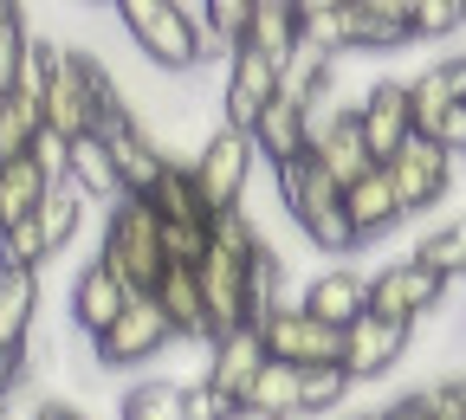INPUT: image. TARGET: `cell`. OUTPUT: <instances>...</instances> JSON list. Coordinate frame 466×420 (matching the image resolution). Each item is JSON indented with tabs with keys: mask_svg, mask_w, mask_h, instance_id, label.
<instances>
[{
	"mask_svg": "<svg viewBox=\"0 0 466 420\" xmlns=\"http://www.w3.org/2000/svg\"><path fill=\"white\" fill-rule=\"evenodd\" d=\"M110 110H124V85L110 78V65H104L97 52L58 39L52 78H46V97H39V116H46L58 136H85V130L104 124Z\"/></svg>",
	"mask_w": 466,
	"mask_h": 420,
	"instance_id": "cell-1",
	"label": "cell"
},
{
	"mask_svg": "<svg viewBox=\"0 0 466 420\" xmlns=\"http://www.w3.org/2000/svg\"><path fill=\"white\" fill-rule=\"evenodd\" d=\"M124 39L143 52V65L168 72V78H188L201 72V14L182 7V0H110Z\"/></svg>",
	"mask_w": 466,
	"mask_h": 420,
	"instance_id": "cell-2",
	"label": "cell"
},
{
	"mask_svg": "<svg viewBox=\"0 0 466 420\" xmlns=\"http://www.w3.org/2000/svg\"><path fill=\"white\" fill-rule=\"evenodd\" d=\"M272 188L285 195V214H291V226L305 233V246H318V253H357V226H350V207H343V182L330 168H318L305 155L291 168H272Z\"/></svg>",
	"mask_w": 466,
	"mask_h": 420,
	"instance_id": "cell-3",
	"label": "cell"
},
{
	"mask_svg": "<svg viewBox=\"0 0 466 420\" xmlns=\"http://www.w3.org/2000/svg\"><path fill=\"white\" fill-rule=\"evenodd\" d=\"M97 259H104L116 278H124L130 291H149V285L162 278L168 253H162V214H156L149 195H116V201L104 207Z\"/></svg>",
	"mask_w": 466,
	"mask_h": 420,
	"instance_id": "cell-4",
	"label": "cell"
},
{
	"mask_svg": "<svg viewBox=\"0 0 466 420\" xmlns=\"http://www.w3.org/2000/svg\"><path fill=\"white\" fill-rule=\"evenodd\" d=\"M175 343H182V336H175L162 297H156V291H130L124 311H116V317L91 336V355H97L104 375H116V369H149L156 355H168Z\"/></svg>",
	"mask_w": 466,
	"mask_h": 420,
	"instance_id": "cell-5",
	"label": "cell"
},
{
	"mask_svg": "<svg viewBox=\"0 0 466 420\" xmlns=\"http://www.w3.org/2000/svg\"><path fill=\"white\" fill-rule=\"evenodd\" d=\"M188 162H195V182H201V195H208L214 214L240 207L247 188H253V175H259V149H253V136H247L240 124H227V116L208 130V143H201Z\"/></svg>",
	"mask_w": 466,
	"mask_h": 420,
	"instance_id": "cell-6",
	"label": "cell"
},
{
	"mask_svg": "<svg viewBox=\"0 0 466 420\" xmlns=\"http://www.w3.org/2000/svg\"><path fill=\"white\" fill-rule=\"evenodd\" d=\"M453 297V278H441L428 259H395V265H382V272H370V311H382V317H395V324H421V317H434L441 305Z\"/></svg>",
	"mask_w": 466,
	"mask_h": 420,
	"instance_id": "cell-7",
	"label": "cell"
},
{
	"mask_svg": "<svg viewBox=\"0 0 466 420\" xmlns=\"http://www.w3.org/2000/svg\"><path fill=\"white\" fill-rule=\"evenodd\" d=\"M259 336H266V355H285L291 369H311V363H343V324H324L318 311H305L299 297L279 311L259 317Z\"/></svg>",
	"mask_w": 466,
	"mask_h": 420,
	"instance_id": "cell-8",
	"label": "cell"
},
{
	"mask_svg": "<svg viewBox=\"0 0 466 420\" xmlns=\"http://www.w3.org/2000/svg\"><path fill=\"white\" fill-rule=\"evenodd\" d=\"M382 168H389V182H395V195H401L408 220H415V214H428V207H441V201L453 195V168H460V162H453L434 136H421V130H415V136H408Z\"/></svg>",
	"mask_w": 466,
	"mask_h": 420,
	"instance_id": "cell-9",
	"label": "cell"
},
{
	"mask_svg": "<svg viewBox=\"0 0 466 420\" xmlns=\"http://www.w3.org/2000/svg\"><path fill=\"white\" fill-rule=\"evenodd\" d=\"M408 343H415V324H395L382 311H363L343 324V369L357 382H382L389 369L408 363Z\"/></svg>",
	"mask_w": 466,
	"mask_h": 420,
	"instance_id": "cell-10",
	"label": "cell"
},
{
	"mask_svg": "<svg viewBox=\"0 0 466 420\" xmlns=\"http://www.w3.org/2000/svg\"><path fill=\"white\" fill-rule=\"evenodd\" d=\"M272 97H279V58L259 45H233V58L220 65V116L247 130Z\"/></svg>",
	"mask_w": 466,
	"mask_h": 420,
	"instance_id": "cell-11",
	"label": "cell"
},
{
	"mask_svg": "<svg viewBox=\"0 0 466 420\" xmlns=\"http://www.w3.org/2000/svg\"><path fill=\"white\" fill-rule=\"evenodd\" d=\"M357 124H363V143L376 162H389L408 136H415V97H408V78H370L363 104H357Z\"/></svg>",
	"mask_w": 466,
	"mask_h": 420,
	"instance_id": "cell-12",
	"label": "cell"
},
{
	"mask_svg": "<svg viewBox=\"0 0 466 420\" xmlns=\"http://www.w3.org/2000/svg\"><path fill=\"white\" fill-rule=\"evenodd\" d=\"M247 272H253V265H240V259H227V253H214V246H208V259H201L208 336H227V330L253 324V285H247Z\"/></svg>",
	"mask_w": 466,
	"mask_h": 420,
	"instance_id": "cell-13",
	"label": "cell"
},
{
	"mask_svg": "<svg viewBox=\"0 0 466 420\" xmlns=\"http://www.w3.org/2000/svg\"><path fill=\"white\" fill-rule=\"evenodd\" d=\"M247 136H253V149H259V168H291V162L311 155V116H305V104L272 97L253 124H247Z\"/></svg>",
	"mask_w": 466,
	"mask_h": 420,
	"instance_id": "cell-14",
	"label": "cell"
},
{
	"mask_svg": "<svg viewBox=\"0 0 466 420\" xmlns=\"http://www.w3.org/2000/svg\"><path fill=\"white\" fill-rule=\"evenodd\" d=\"M343 207H350V226H357V246H370V239H382L389 226L408 220V207H401V195H395V182H389L382 162L363 168L357 182H343Z\"/></svg>",
	"mask_w": 466,
	"mask_h": 420,
	"instance_id": "cell-15",
	"label": "cell"
},
{
	"mask_svg": "<svg viewBox=\"0 0 466 420\" xmlns=\"http://www.w3.org/2000/svg\"><path fill=\"white\" fill-rule=\"evenodd\" d=\"M72 305H66V317H72V330L78 336H97L116 311H124V297H130V285L116 278L104 259H91V265H78V278H72Z\"/></svg>",
	"mask_w": 466,
	"mask_h": 420,
	"instance_id": "cell-16",
	"label": "cell"
},
{
	"mask_svg": "<svg viewBox=\"0 0 466 420\" xmlns=\"http://www.w3.org/2000/svg\"><path fill=\"white\" fill-rule=\"evenodd\" d=\"M259 363H266L259 324H240V330H227V336H208V382H220L233 401L247 395V382L259 375Z\"/></svg>",
	"mask_w": 466,
	"mask_h": 420,
	"instance_id": "cell-17",
	"label": "cell"
},
{
	"mask_svg": "<svg viewBox=\"0 0 466 420\" xmlns=\"http://www.w3.org/2000/svg\"><path fill=\"white\" fill-rule=\"evenodd\" d=\"M33 324H39V272L0 265V355H20Z\"/></svg>",
	"mask_w": 466,
	"mask_h": 420,
	"instance_id": "cell-18",
	"label": "cell"
},
{
	"mask_svg": "<svg viewBox=\"0 0 466 420\" xmlns=\"http://www.w3.org/2000/svg\"><path fill=\"white\" fill-rule=\"evenodd\" d=\"M299 305H305V311H318L324 324H350V317H363V311H370V272L324 265V272L299 291Z\"/></svg>",
	"mask_w": 466,
	"mask_h": 420,
	"instance_id": "cell-19",
	"label": "cell"
},
{
	"mask_svg": "<svg viewBox=\"0 0 466 420\" xmlns=\"http://www.w3.org/2000/svg\"><path fill=\"white\" fill-rule=\"evenodd\" d=\"M408 97H415V130H428L447 104H466V52L428 58V65L408 78Z\"/></svg>",
	"mask_w": 466,
	"mask_h": 420,
	"instance_id": "cell-20",
	"label": "cell"
},
{
	"mask_svg": "<svg viewBox=\"0 0 466 420\" xmlns=\"http://www.w3.org/2000/svg\"><path fill=\"white\" fill-rule=\"evenodd\" d=\"M156 297H162V311H168V324H175V336H201L208 343V297H201V265H162V278L149 285Z\"/></svg>",
	"mask_w": 466,
	"mask_h": 420,
	"instance_id": "cell-21",
	"label": "cell"
},
{
	"mask_svg": "<svg viewBox=\"0 0 466 420\" xmlns=\"http://www.w3.org/2000/svg\"><path fill=\"white\" fill-rule=\"evenodd\" d=\"M72 182L97 201V207H110L116 195H130L124 188V175H116V155H110V143H104V130H85V136H72Z\"/></svg>",
	"mask_w": 466,
	"mask_h": 420,
	"instance_id": "cell-22",
	"label": "cell"
},
{
	"mask_svg": "<svg viewBox=\"0 0 466 420\" xmlns=\"http://www.w3.org/2000/svg\"><path fill=\"white\" fill-rule=\"evenodd\" d=\"M240 407H247L253 420H299V369H291L285 355H266L259 375H253L247 395H240Z\"/></svg>",
	"mask_w": 466,
	"mask_h": 420,
	"instance_id": "cell-23",
	"label": "cell"
},
{
	"mask_svg": "<svg viewBox=\"0 0 466 420\" xmlns=\"http://www.w3.org/2000/svg\"><path fill=\"white\" fill-rule=\"evenodd\" d=\"M305 39V7L299 0H253V14H247V33H240V45H259V52H272V58H285L291 45Z\"/></svg>",
	"mask_w": 466,
	"mask_h": 420,
	"instance_id": "cell-24",
	"label": "cell"
},
{
	"mask_svg": "<svg viewBox=\"0 0 466 420\" xmlns=\"http://www.w3.org/2000/svg\"><path fill=\"white\" fill-rule=\"evenodd\" d=\"M85 207H91V195L72 182V175H58V182L39 195V226H46V239H52V253H66L72 239H78V226H85Z\"/></svg>",
	"mask_w": 466,
	"mask_h": 420,
	"instance_id": "cell-25",
	"label": "cell"
},
{
	"mask_svg": "<svg viewBox=\"0 0 466 420\" xmlns=\"http://www.w3.org/2000/svg\"><path fill=\"white\" fill-rule=\"evenodd\" d=\"M143 195L156 201L162 220H214V207H208V195L195 182V162H168L156 175V188H143Z\"/></svg>",
	"mask_w": 466,
	"mask_h": 420,
	"instance_id": "cell-26",
	"label": "cell"
},
{
	"mask_svg": "<svg viewBox=\"0 0 466 420\" xmlns=\"http://www.w3.org/2000/svg\"><path fill=\"white\" fill-rule=\"evenodd\" d=\"M52 188V175L33 162V149L26 155H14V162H0V226H14V220H26L33 207H39V195Z\"/></svg>",
	"mask_w": 466,
	"mask_h": 420,
	"instance_id": "cell-27",
	"label": "cell"
},
{
	"mask_svg": "<svg viewBox=\"0 0 466 420\" xmlns=\"http://www.w3.org/2000/svg\"><path fill=\"white\" fill-rule=\"evenodd\" d=\"M350 388H357V375H350L343 363H311L299 369V420H324L350 401Z\"/></svg>",
	"mask_w": 466,
	"mask_h": 420,
	"instance_id": "cell-28",
	"label": "cell"
},
{
	"mask_svg": "<svg viewBox=\"0 0 466 420\" xmlns=\"http://www.w3.org/2000/svg\"><path fill=\"white\" fill-rule=\"evenodd\" d=\"M116 420H182V382L175 375H143L116 395Z\"/></svg>",
	"mask_w": 466,
	"mask_h": 420,
	"instance_id": "cell-29",
	"label": "cell"
},
{
	"mask_svg": "<svg viewBox=\"0 0 466 420\" xmlns=\"http://www.w3.org/2000/svg\"><path fill=\"white\" fill-rule=\"evenodd\" d=\"M39 104H26L20 91H7L0 97V162H14V155H26L33 149V136H39Z\"/></svg>",
	"mask_w": 466,
	"mask_h": 420,
	"instance_id": "cell-30",
	"label": "cell"
},
{
	"mask_svg": "<svg viewBox=\"0 0 466 420\" xmlns=\"http://www.w3.org/2000/svg\"><path fill=\"white\" fill-rule=\"evenodd\" d=\"M46 259H58V253H52V239H46L39 214L14 220V226H0V265H33V272H39Z\"/></svg>",
	"mask_w": 466,
	"mask_h": 420,
	"instance_id": "cell-31",
	"label": "cell"
},
{
	"mask_svg": "<svg viewBox=\"0 0 466 420\" xmlns=\"http://www.w3.org/2000/svg\"><path fill=\"white\" fill-rule=\"evenodd\" d=\"M214 246V220H162V253L175 265H201Z\"/></svg>",
	"mask_w": 466,
	"mask_h": 420,
	"instance_id": "cell-32",
	"label": "cell"
},
{
	"mask_svg": "<svg viewBox=\"0 0 466 420\" xmlns=\"http://www.w3.org/2000/svg\"><path fill=\"white\" fill-rule=\"evenodd\" d=\"M182 420H240V401H233L220 382L195 375V382H182Z\"/></svg>",
	"mask_w": 466,
	"mask_h": 420,
	"instance_id": "cell-33",
	"label": "cell"
},
{
	"mask_svg": "<svg viewBox=\"0 0 466 420\" xmlns=\"http://www.w3.org/2000/svg\"><path fill=\"white\" fill-rule=\"evenodd\" d=\"M466 26V7L460 0H415V20H408V33L415 39H447Z\"/></svg>",
	"mask_w": 466,
	"mask_h": 420,
	"instance_id": "cell-34",
	"label": "cell"
},
{
	"mask_svg": "<svg viewBox=\"0 0 466 420\" xmlns=\"http://www.w3.org/2000/svg\"><path fill=\"white\" fill-rule=\"evenodd\" d=\"M421 136H434V143H441L453 162H466V104H447V110L434 116V124H428Z\"/></svg>",
	"mask_w": 466,
	"mask_h": 420,
	"instance_id": "cell-35",
	"label": "cell"
},
{
	"mask_svg": "<svg viewBox=\"0 0 466 420\" xmlns=\"http://www.w3.org/2000/svg\"><path fill=\"white\" fill-rule=\"evenodd\" d=\"M26 20H0V97L14 91V72H20V52H26Z\"/></svg>",
	"mask_w": 466,
	"mask_h": 420,
	"instance_id": "cell-36",
	"label": "cell"
},
{
	"mask_svg": "<svg viewBox=\"0 0 466 420\" xmlns=\"http://www.w3.org/2000/svg\"><path fill=\"white\" fill-rule=\"evenodd\" d=\"M247 14H253V0H201V26H214L227 39L247 33Z\"/></svg>",
	"mask_w": 466,
	"mask_h": 420,
	"instance_id": "cell-37",
	"label": "cell"
},
{
	"mask_svg": "<svg viewBox=\"0 0 466 420\" xmlns=\"http://www.w3.org/2000/svg\"><path fill=\"white\" fill-rule=\"evenodd\" d=\"M33 162L52 175V182H58V175H66L72 168V136H58L52 124H39V136H33Z\"/></svg>",
	"mask_w": 466,
	"mask_h": 420,
	"instance_id": "cell-38",
	"label": "cell"
},
{
	"mask_svg": "<svg viewBox=\"0 0 466 420\" xmlns=\"http://www.w3.org/2000/svg\"><path fill=\"white\" fill-rule=\"evenodd\" d=\"M363 14H376L382 26H395V33H408V20H415V0H357Z\"/></svg>",
	"mask_w": 466,
	"mask_h": 420,
	"instance_id": "cell-39",
	"label": "cell"
},
{
	"mask_svg": "<svg viewBox=\"0 0 466 420\" xmlns=\"http://www.w3.org/2000/svg\"><path fill=\"white\" fill-rule=\"evenodd\" d=\"M33 420H91L78 401H33Z\"/></svg>",
	"mask_w": 466,
	"mask_h": 420,
	"instance_id": "cell-40",
	"label": "cell"
},
{
	"mask_svg": "<svg viewBox=\"0 0 466 420\" xmlns=\"http://www.w3.org/2000/svg\"><path fill=\"white\" fill-rule=\"evenodd\" d=\"M305 14H330V7H350V0H299Z\"/></svg>",
	"mask_w": 466,
	"mask_h": 420,
	"instance_id": "cell-41",
	"label": "cell"
},
{
	"mask_svg": "<svg viewBox=\"0 0 466 420\" xmlns=\"http://www.w3.org/2000/svg\"><path fill=\"white\" fill-rule=\"evenodd\" d=\"M428 420H466V414H428Z\"/></svg>",
	"mask_w": 466,
	"mask_h": 420,
	"instance_id": "cell-42",
	"label": "cell"
},
{
	"mask_svg": "<svg viewBox=\"0 0 466 420\" xmlns=\"http://www.w3.org/2000/svg\"><path fill=\"white\" fill-rule=\"evenodd\" d=\"M460 7H466V0H460Z\"/></svg>",
	"mask_w": 466,
	"mask_h": 420,
	"instance_id": "cell-43",
	"label": "cell"
}]
</instances>
